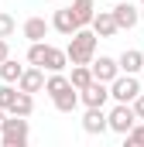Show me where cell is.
Instances as JSON below:
<instances>
[{
	"label": "cell",
	"instance_id": "cell-1",
	"mask_svg": "<svg viewBox=\"0 0 144 147\" xmlns=\"http://www.w3.org/2000/svg\"><path fill=\"white\" fill-rule=\"evenodd\" d=\"M45 92L52 96V103H55V110H58V113H75V106L82 103V99H79V89L72 86L69 75H62V72H48Z\"/></svg>",
	"mask_w": 144,
	"mask_h": 147
},
{
	"label": "cell",
	"instance_id": "cell-2",
	"mask_svg": "<svg viewBox=\"0 0 144 147\" xmlns=\"http://www.w3.org/2000/svg\"><path fill=\"white\" fill-rule=\"evenodd\" d=\"M96 45H100V34L93 31V28H79L75 34L69 38V62L72 65H93V58H96Z\"/></svg>",
	"mask_w": 144,
	"mask_h": 147
},
{
	"label": "cell",
	"instance_id": "cell-3",
	"mask_svg": "<svg viewBox=\"0 0 144 147\" xmlns=\"http://www.w3.org/2000/svg\"><path fill=\"white\" fill-rule=\"evenodd\" d=\"M28 137H31V123H28V116L10 113L3 134H0V144H3V147H28Z\"/></svg>",
	"mask_w": 144,
	"mask_h": 147
},
{
	"label": "cell",
	"instance_id": "cell-4",
	"mask_svg": "<svg viewBox=\"0 0 144 147\" xmlns=\"http://www.w3.org/2000/svg\"><path fill=\"white\" fill-rule=\"evenodd\" d=\"M141 79L137 75H130V72H120L113 82H110V99L113 103H134L137 96H141Z\"/></svg>",
	"mask_w": 144,
	"mask_h": 147
},
{
	"label": "cell",
	"instance_id": "cell-5",
	"mask_svg": "<svg viewBox=\"0 0 144 147\" xmlns=\"http://www.w3.org/2000/svg\"><path fill=\"white\" fill-rule=\"evenodd\" d=\"M107 116H110V130L120 134V137H127V134L134 130V123H137V110H134V103H117Z\"/></svg>",
	"mask_w": 144,
	"mask_h": 147
},
{
	"label": "cell",
	"instance_id": "cell-6",
	"mask_svg": "<svg viewBox=\"0 0 144 147\" xmlns=\"http://www.w3.org/2000/svg\"><path fill=\"white\" fill-rule=\"evenodd\" d=\"M82 130L89 137H100L110 130V116L103 113V106H86V116H82Z\"/></svg>",
	"mask_w": 144,
	"mask_h": 147
},
{
	"label": "cell",
	"instance_id": "cell-7",
	"mask_svg": "<svg viewBox=\"0 0 144 147\" xmlns=\"http://www.w3.org/2000/svg\"><path fill=\"white\" fill-rule=\"evenodd\" d=\"M79 99H82V106H107V99H110V82L93 79L86 89H79Z\"/></svg>",
	"mask_w": 144,
	"mask_h": 147
},
{
	"label": "cell",
	"instance_id": "cell-8",
	"mask_svg": "<svg viewBox=\"0 0 144 147\" xmlns=\"http://www.w3.org/2000/svg\"><path fill=\"white\" fill-rule=\"evenodd\" d=\"M52 28L58 31V34H65V38H72L82 24L75 21V14H72V7H58L55 14H52Z\"/></svg>",
	"mask_w": 144,
	"mask_h": 147
},
{
	"label": "cell",
	"instance_id": "cell-9",
	"mask_svg": "<svg viewBox=\"0 0 144 147\" xmlns=\"http://www.w3.org/2000/svg\"><path fill=\"white\" fill-rule=\"evenodd\" d=\"M113 17H117V28H120V31H130V28H137V21H141V10H137L134 3H124V0H117V3H113Z\"/></svg>",
	"mask_w": 144,
	"mask_h": 147
},
{
	"label": "cell",
	"instance_id": "cell-10",
	"mask_svg": "<svg viewBox=\"0 0 144 147\" xmlns=\"http://www.w3.org/2000/svg\"><path fill=\"white\" fill-rule=\"evenodd\" d=\"M45 82H48V79H45V69H41V65H28L24 75L17 79V89H24V92H41Z\"/></svg>",
	"mask_w": 144,
	"mask_h": 147
},
{
	"label": "cell",
	"instance_id": "cell-11",
	"mask_svg": "<svg viewBox=\"0 0 144 147\" xmlns=\"http://www.w3.org/2000/svg\"><path fill=\"white\" fill-rule=\"evenodd\" d=\"M117 75H120V62H117V58H110V55L93 58V79H100V82H113Z\"/></svg>",
	"mask_w": 144,
	"mask_h": 147
},
{
	"label": "cell",
	"instance_id": "cell-12",
	"mask_svg": "<svg viewBox=\"0 0 144 147\" xmlns=\"http://www.w3.org/2000/svg\"><path fill=\"white\" fill-rule=\"evenodd\" d=\"M93 31L100 38H113L120 28H117V17H113V10H96V17H93V24H89Z\"/></svg>",
	"mask_w": 144,
	"mask_h": 147
},
{
	"label": "cell",
	"instance_id": "cell-13",
	"mask_svg": "<svg viewBox=\"0 0 144 147\" xmlns=\"http://www.w3.org/2000/svg\"><path fill=\"white\" fill-rule=\"evenodd\" d=\"M120 72H130V75H141V69H144V51H137V48H127L120 58Z\"/></svg>",
	"mask_w": 144,
	"mask_h": 147
},
{
	"label": "cell",
	"instance_id": "cell-14",
	"mask_svg": "<svg viewBox=\"0 0 144 147\" xmlns=\"http://www.w3.org/2000/svg\"><path fill=\"white\" fill-rule=\"evenodd\" d=\"M48 31H52V21H45V17H28L24 21V38L28 41H45Z\"/></svg>",
	"mask_w": 144,
	"mask_h": 147
},
{
	"label": "cell",
	"instance_id": "cell-15",
	"mask_svg": "<svg viewBox=\"0 0 144 147\" xmlns=\"http://www.w3.org/2000/svg\"><path fill=\"white\" fill-rule=\"evenodd\" d=\"M65 65H69V51H62V48L48 45V55H45V72H65Z\"/></svg>",
	"mask_w": 144,
	"mask_h": 147
},
{
	"label": "cell",
	"instance_id": "cell-16",
	"mask_svg": "<svg viewBox=\"0 0 144 147\" xmlns=\"http://www.w3.org/2000/svg\"><path fill=\"white\" fill-rule=\"evenodd\" d=\"M72 14L82 28H89L93 17H96V0H72Z\"/></svg>",
	"mask_w": 144,
	"mask_h": 147
},
{
	"label": "cell",
	"instance_id": "cell-17",
	"mask_svg": "<svg viewBox=\"0 0 144 147\" xmlns=\"http://www.w3.org/2000/svg\"><path fill=\"white\" fill-rule=\"evenodd\" d=\"M69 79H72V86H75V89H86V86L93 82V65H72Z\"/></svg>",
	"mask_w": 144,
	"mask_h": 147
},
{
	"label": "cell",
	"instance_id": "cell-18",
	"mask_svg": "<svg viewBox=\"0 0 144 147\" xmlns=\"http://www.w3.org/2000/svg\"><path fill=\"white\" fill-rule=\"evenodd\" d=\"M21 75H24V65H17L14 58H3V62H0V79H3V82H17Z\"/></svg>",
	"mask_w": 144,
	"mask_h": 147
},
{
	"label": "cell",
	"instance_id": "cell-19",
	"mask_svg": "<svg viewBox=\"0 0 144 147\" xmlns=\"http://www.w3.org/2000/svg\"><path fill=\"white\" fill-rule=\"evenodd\" d=\"M17 96H21V89H14V82H3L0 86V110H14V103H17Z\"/></svg>",
	"mask_w": 144,
	"mask_h": 147
},
{
	"label": "cell",
	"instance_id": "cell-20",
	"mask_svg": "<svg viewBox=\"0 0 144 147\" xmlns=\"http://www.w3.org/2000/svg\"><path fill=\"white\" fill-rule=\"evenodd\" d=\"M45 55H48V41H31V48H28V65H41V69H45Z\"/></svg>",
	"mask_w": 144,
	"mask_h": 147
},
{
	"label": "cell",
	"instance_id": "cell-21",
	"mask_svg": "<svg viewBox=\"0 0 144 147\" xmlns=\"http://www.w3.org/2000/svg\"><path fill=\"white\" fill-rule=\"evenodd\" d=\"M10 113H17V116H31V113H35V92H24V89H21V96H17V103H14Z\"/></svg>",
	"mask_w": 144,
	"mask_h": 147
},
{
	"label": "cell",
	"instance_id": "cell-22",
	"mask_svg": "<svg viewBox=\"0 0 144 147\" xmlns=\"http://www.w3.org/2000/svg\"><path fill=\"white\" fill-rule=\"evenodd\" d=\"M124 140H127V147H144V120H137V123H134V130H130Z\"/></svg>",
	"mask_w": 144,
	"mask_h": 147
},
{
	"label": "cell",
	"instance_id": "cell-23",
	"mask_svg": "<svg viewBox=\"0 0 144 147\" xmlns=\"http://www.w3.org/2000/svg\"><path fill=\"white\" fill-rule=\"evenodd\" d=\"M14 28H17V21H14L10 14L0 10V38H10V34H14Z\"/></svg>",
	"mask_w": 144,
	"mask_h": 147
},
{
	"label": "cell",
	"instance_id": "cell-24",
	"mask_svg": "<svg viewBox=\"0 0 144 147\" xmlns=\"http://www.w3.org/2000/svg\"><path fill=\"white\" fill-rule=\"evenodd\" d=\"M134 110H137V120H144V92L134 99Z\"/></svg>",
	"mask_w": 144,
	"mask_h": 147
},
{
	"label": "cell",
	"instance_id": "cell-25",
	"mask_svg": "<svg viewBox=\"0 0 144 147\" xmlns=\"http://www.w3.org/2000/svg\"><path fill=\"white\" fill-rule=\"evenodd\" d=\"M3 58H10V45H7V38H0V62Z\"/></svg>",
	"mask_w": 144,
	"mask_h": 147
},
{
	"label": "cell",
	"instance_id": "cell-26",
	"mask_svg": "<svg viewBox=\"0 0 144 147\" xmlns=\"http://www.w3.org/2000/svg\"><path fill=\"white\" fill-rule=\"evenodd\" d=\"M7 116H10V113H7V110H0V134H3V127H7Z\"/></svg>",
	"mask_w": 144,
	"mask_h": 147
},
{
	"label": "cell",
	"instance_id": "cell-27",
	"mask_svg": "<svg viewBox=\"0 0 144 147\" xmlns=\"http://www.w3.org/2000/svg\"><path fill=\"white\" fill-rule=\"evenodd\" d=\"M141 82H144V69H141Z\"/></svg>",
	"mask_w": 144,
	"mask_h": 147
},
{
	"label": "cell",
	"instance_id": "cell-28",
	"mask_svg": "<svg viewBox=\"0 0 144 147\" xmlns=\"http://www.w3.org/2000/svg\"><path fill=\"white\" fill-rule=\"evenodd\" d=\"M141 3H144V0H141Z\"/></svg>",
	"mask_w": 144,
	"mask_h": 147
}]
</instances>
